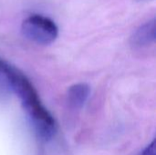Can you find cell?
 I'll list each match as a JSON object with an SVG mask.
<instances>
[{
	"label": "cell",
	"mask_w": 156,
	"mask_h": 155,
	"mask_svg": "<svg viewBox=\"0 0 156 155\" xmlns=\"http://www.w3.org/2000/svg\"><path fill=\"white\" fill-rule=\"evenodd\" d=\"M140 155H156L155 154V140H154L149 145H147L142 152Z\"/></svg>",
	"instance_id": "5"
},
{
	"label": "cell",
	"mask_w": 156,
	"mask_h": 155,
	"mask_svg": "<svg viewBox=\"0 0 156 155\" xmlns=\"http://www.w3.org/2000/svg\"><path fill=\"white\" fill-rule=\"evenodd\" d=\"M5 60H3V59H1L0 58V71H1V69H2V68H3V66H4V64H5Z\"/></svg>",
	"instance_id": "6"
},
{
	"label": "cell",
	"mask_w": 156,
	"mask_h": 155,
	"mask_svg": "<svg viewBox=\"0 0 156 155\" xmlns=\"http://www.w3.org/2000/svg\"><path fill=\"white\" fill-rule=\"evenodd\" d=\"M21 32L26 38L38 45H49L58 36V26L52 19L36 14L23 20Z\"/></svg>",
	"instance_id": "2"
},
{
	"label": "cell",
	"mask_w": 156,
	"mask_h": 155,
	"mask_svg": "<svg viewBox=\"0 0 156 155\" xmlns=\"http://www.w3.org/2000/svg\"><path fill=\"white\" fill-rule=\"evenodd\" d=\"M90 89L86 83H77L70 86L67 92L69 104L74 109H80L90 96Z\"/></svg>",
	"instance_id": "4"
},
{
	"label": "cell",
	"mask_w": 156,
	"mask_h": 155,
	"mask_svg": "<svg viewBox=\"0 0 156 155\" xmlns=\"http://www.w3.org/2000/svg\"><path fill=\"white\" fill-rule=\"evenodd\" d=\"M0 74L4 75L13 91L20 99L37 134L42 139H51L57 131L55 119L42 104L36 89L27 77L7 62L5 63Z\"/></svg>",
	"instance_id": "1"
},
{
	"label": "cell",
	"mask_w": 156,
	"mask_h": 155,
	"mask_svg": "<svg viewBox=\"0 0 156 155\" xmlns=\"http://www.w3.org/2000/svg\"><path fill=\"white\" fill-rule=\"evenodd\" d=\"M155 41V19L144 24L137 28L131 37V45L133 48H143Z\"/></svg>",
	"instance_id": "3"
}]
</instances>
